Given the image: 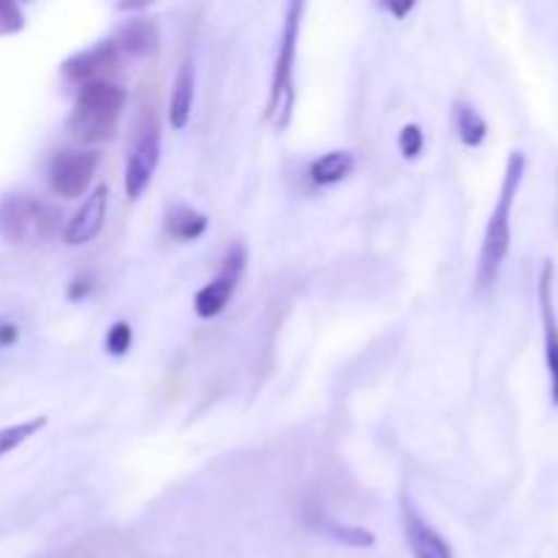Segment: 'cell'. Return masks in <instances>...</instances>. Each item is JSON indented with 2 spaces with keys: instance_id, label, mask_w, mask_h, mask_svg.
<instances>
[{
  "instance_id": "obj_1",
  "label": "cell",
  "mask_w": 558,
  "mask_h": 558,
  "mask_svg": "<svg viewBox=\"0 0 558 558\" xmlns=\"http://www.w3.org/2000/svg\"><path fill=\"white\" fill-rule=\"evenodd\" d=\"M523 174H526V156L521 150H512L507 158L505 180H501L499 199H496L490 221L485 227L483 251H480L477 265V283L480 289H490L499 278L501 265H505L507 254H510L512 243V207H515L518 191H521Z\"/></svg>"
},
{
  "instance_id": "obj_2",
  "label": "cell",
  "mask_w": 558,
  "mask_h": 558,
  "mask_svg": "<svg viewBox=\"0 0 558 558\" xmlns=\"http://www.w3.org/2000/svg\"><path fill=\"white\" fill-rule=\"evenodd\" d=\"M125 107V90L114 82H93L80 87L74 109L69 114V134L82 145H98L112 140L118 131L120 114Z\"/></svg>"
},
{
  "instance_id": "obj_3",
  "label": "cell",
  "mask_w": 558,
  "mask_h": 558,
  "mask_svg": "<svg viewBox=\"0 0 558 558\" xmlns=\"http://www.w3.org/2000/svg\"><path fill=\"white\" fill-rule=\"evenodd\" d=\"M305 3H289L287 16H283V31L278 38L276 71H272L270 101H267V120L272 129L283 131L292 123L294 112V63H298V44H300V20H303Z\"/></svg>"
},
{
  "instance_id": "obj_4",
  "label": "cell",
  "mask_w": 558,
  "mask_h": 558,
  "mask_svg": "<svg viewBox=\"0 0 558 558\" xmlns=\"http://www.w3.org/2000/svg\"><path fill=\"white\" fill-rule=\"evenodd\" d=\"M58 210L47 202L31 199L25 194H11L0 199V234L11 243H25L31 238H52L58 232Z\"/></svg>"
},
{
  "instance_id": "obj_5",
  "label": "cell",
  "mask_w": 558,
  "mask_h": 558,
  "mask_svg": "<svg viewBox=\"0 0 558 558\" xmlns=\"http://www.w3.org/2000/svg\"><path fill=\"white\" fill-rule=\"evenodd\" d=\"M101 153L74 147V150H58L49 161V185L63 199H80L93 183Z\"/></svg>"
},
{
  "instance_id": "obj_6",
  "label": "cell",
  "mask_w": 558,
  "mask_h": 558,
  "mask_svg": "<svg viewBox=\"0 0 558 558\" xmlns=\"http://www.w3.org/2000/svg\"><path fill=\"white\" fill-rule=\"evenodd\" d=\"M245 265H248V251H245V245H229L227 256H223L221 262V272H218L210 283H205L194 298V311L199 319H213V316H218L227 308L234 289H238L240 278H243Z\"/></svg>"
},
{
  "instance_id": "obj_7",
  "label": "cell",
  "mask_w": 558,
  "mask_h": 558,
  "mask_svg": "<svg viewBox=\"0 0 558 558\" xmlns=\"http://www.w3.org/2000/svg\"><path fill=\"white\" fill-rule=\"evenodd\" d=\"M158 161H161V125L150 120L136 134L129 153V163H125V194H129V199H140L150 189Z\"/></svg>"
},
{
  "instance_id": "obj_8",
  "label": "cell",
  "mask_w": 558,
  "mask_h": 558,
  "mask_svg": "<svg viewBox=\"0 0 558 558\" xmlns=\"http://www.w3.org/2000/svg\"><path fill=\"white\" fill-rule=\"evenodd\" d=\"M118 44H114L112 38H107V41H98L93 44V47L82 49V52L71 54V58L60 65V71H63V76L69 82L85 87L93 85V82H109V74L118 69Z\"/></svg>"
},
{
  "instance_id": "obj_9",
  "label": "cell",
  "mask_w": 558,
  "mask_h": 558,
  "mask_svg": "<svg viewBox=\"0 0 558 558\" xmlns=\"http://www.w3.org/2000/svg\"><path fill=\"white\" fill-rule=\"evenodd\" d=\"M539 298V319H543L545 338V365L550 376V398L558 407V314L554 305V262H545L537 283Z\"/></svg>"
},
{
  "instance_id": "obj_10",
  "label": "cell",
  "mask_w": 558,
  "mask_h": 558,
  "mask_svg": "<svg viewBox=\"0 0 558 558\" xmlns=\"http://www.w3.org/2000/svg\"><path fill=\"white\" fill-rule=\"evenodd\" d=\"M401 518H403V534H407V545L414 558H452V548L414 507L412 496L403 494L401 499Z\"/></svg>"
},
{
  "instance_id": "obj_11",
  "label": "cell",
  "mask_w": 558,
  "mask_h": 558,
  "mask_svg": "<svg viewBox=\"0 0 558 558\" xmlns=\"http://www.w3.org/2000/svg\"><path fill=\"white\" fill-rule=\"evenodd\" d=\"M107 205H109V189L107 185H96L90 191L85 202H82L80 210L74 213L69 223L63 229V240L69 245H87L90 240H96V234L104 229L107 221Z\"/></svg>"
},
{
  "instance_id": "obj_12",
  "label": "cell",
  "mask_w": 558,
  "mask_h": 558,
  "mask_svg": "<svg viewBox=\"0 0 558 558\" xmlns=\"http://www.w3.org/2000/svg\"><path fill=\"white\" fill-rule=\"evenodd\" d=\"M118 44L120 54H131V58H145V54H156L161 47V33L153 20H131L125 22L112 38Z\"/></svg>"
},
{
  "instance_id": "obj_13",
  "label": "cell",
  "mask_w": 558,
  "mask_h": 558,
  "mask_svg": "<svg viewBox=\"0 0 558 558\" xmlns=\"http://www.w3.org/2000/svg\"><path fill=\"white\" fill-rule=\"evenodd\" d=\"M194 60L185 58L183 65L178 69V76H174L172 98H169V125L174 131H183L191 120V109H194Z\"/></svg>"
},
{
  "instance_id": "obj_14",
  "label": "cell",
  "mask_w": 558,
  "mask_h": 558,
  "mask_svg": "<svg viewBox=\"0 0 558 558\" xmlns=\"http://www.w3.org/2000/svg\"><path fill=\"white\" fill-rule=\"evenodd\" d=\"M354 172V156L349 150H330L311 163L308 174L316 185H336Z\"/></svg>"
},
{
  "instance_id": "obj_15",
  "label": "cell",
  "mask_w": 558,
  "mask_h": 558,
  "mask_svg": "<svg viewBox=\"0 0 558 558\" xmlns=\"http://www.w3.org/2000/svg\"><path fill=\"white\" fill-rule=\"evenodd\" d=\"M207 223L210 221H207L205 213L194 210V207L189 205H178L167 213V232L172 234L174 240H183V243L199 240L202 234L207 232Z\"/></svg>"
},
{
  "instance_id": "obj_16",
  "label": "cell",
  "mask_w": 558,
  "mask_h": 558,
  "mask_svg": "<svg viewBox=\"0 0 558 558\" xmlns=\"http://www.w3.org/2000/svg\"><path fill=\"white\" fill-rule=\"evenodd\" d=\"M452 118H456V129L458 136L466 147H480L488 136V123H485L483 114L472 107L469 101H456L452 107Z\"/></svg>"
},
{
  "instance_id": "obj_17",
  "label": "cell",
  "mask_w": 558,
  "mask_h": 558,
  "mask_svg": "<svg viewBox=\"0 0 558 558\" xmlns=\"http://www.w3.org/2000/svg\"><path fill=\"white\" fill-rule=\"evenodd\" d=\"M319 532H325L327 537H332L336 543L349 545V548H374L376 545V537L368 532V529L349 526V523L330 521V518H322Z\"/></svg>"
},
{
  "instance_id": "obj_18",
  "label": "cell",
  "mask_w": 558,
  "mask_h": 558,
  "mask_svg": "<svg viewBox=\"0 0 558 558\" xmlns=\"http://www.w3.org/2000/svg\"><path fill=\"white\" fill-rule=\"evenodd\" d=\"M47 425V417H33L27 423H16L9 425V428H0V458L9 456L11 450H16L20 445H25L31 436H36L38 430Z\"/></svg>"
},
{
  "instance_id": "obj_19",
  "label": "cell",
  "mask_w": 558,
  "mask_h": 558,
  "mask_svg": "<svg viewBox=\"0 0 558 558\" xmlns=\"http://www.w3.org/2000/svg\"><path fill=\"white\" fill-rule=\"evenodd\" d=\"M131 343H134V330H131L129 322H114V325L109 327L107 338H104V347H107V352L112 354V357L129 354Z\"/></svg>"
},
{
  "instance_id": "obj_20",
  "label": "cell",
  "mask_w": 558,
  "mask_h": 558,
  "mask_svg": "<svg viewBox=\"0 0 558 558\" xmlns=\"http://www.w3.org/2000/svg\"><path fill=\"white\" fill-rule=\"evenodd\" d=\"M398 147H401V156L409 158V161H414V158H420V153H423L425 147V134L420 125L409 123L401 129V136H398Z\"/></svg>"
},
{
  "instance_id": "obj_21",
  "label": "cell",
  "mask_w": 558,
  "mask_h": 558,
  "mask_svg": "<svg viewBox=\"0 0 558 558\" xmlns=\"http://www.w3.org/2000/svg\"><path fill=\"white\" fill-rule=\"evenodd\" d=\"M25 25V16L16 9L14 3H0V36H9V33L22 31Z\"/></svg>"
},
{
  "instance_id": "obj_22",
  "label": "cell",
  "mask_w": 558,
  "mask_h": 558,
  "mask_svg": "<svg viewBox=\"0 0 558 558\" xmlns=\"http://www.w3.org/2000/svg\"><path fill=\"white\" fill-rule=\"evenodd\" d=\"M90 289H93L90 278L82 276V278H76V281L69 287V298L71 300H82V298H87V294H90Z\"/></svg>"
},
{
  "instance_id": "obj_23",
  "label": "cell",
  "mask_w": 558,
  "mask_h": 558,
  "mask_svg": "<svg viewBox=\"0 0 558 558\" xmlns=\"http://www.w3.org/2000/svg\"><path fill=\"white\" fill-rule=\"evenodd\" d=\"M16 338H20V330L14 325H9V322H0V347H11Z\"/></svg>"
},
{
  "instance_id": "obj_24",
  "label": "cell",
  "mask_w": 558,
  "mask_h": 558,
  "mask_svg": "<svg viewBox=\"0 0 558 558\" xmlns=\"http://www.w3.org/2000/svg\"><path fill=\"white\" fill-rule=\"evenodd\" d=\"M387 9H390L396 16H403V14H409V11L414 9V3H401V5H392L390 3V5H387Z\"/></svg>"
}]
</instances>
